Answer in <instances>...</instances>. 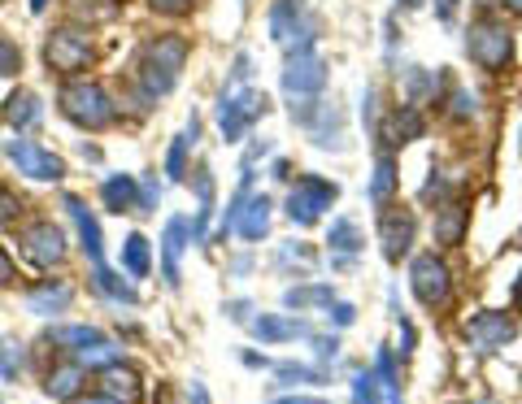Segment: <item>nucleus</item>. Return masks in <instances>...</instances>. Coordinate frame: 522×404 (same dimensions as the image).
Masks as SVG:
<instances>
[{
  "label": "nucleus",
  "mask_w": 522,
  "mask_h": 404,
  "mask_svg": "<svg viewBox=\"0 0 522 404\" xmlns=\"http://www.w3.org/2000/svg\"><path fill=\"white\" fill-rule=\"evenodd\" d=\"M18 244L35 265H61L66 261V231L53 222H31Z\"/></svg>",
  "instance_id": "obj_13"
},
{
  "label": "nucleus",
  "mask_w": 522,
  "mask_h": 404,
  "mask_svg": "<svg viewBox=\"0 0 522 404\" xmlns=\"http://www.w3.org/2000/svg\"><path fill=\"white\" fill-rule=\"evenodd\" d=\"M183 66H188V40L183 35H157L153 44H144L140 66H135V79H140V92L148 100L170 96L174 83H179Z\"/></svg>",
  "instance_id": "obj_1"
},
{
  "label": "nucleus",
  "mask_w": 522,
  "mask_h": 404,
  "mask_svg": "<svg viewBox=\"0 0 522 404\" xmlns=\"http://www.w3.org/2000/svg\"><path fill=\"white\" fill-rule=\"evenodd\" d=\"M101 331L96 326H57L53 331V344L57 348H70V352H79V348H92V344H101Z\"/></svg>",
  "instance_id": "obj_31"
},
{
  "label": "nucleus",
  "mask_w": 522,
  "mask_h": 404,
  "mask_svg": "<svg viewBox=\"0 0 522 404\" xmlns=\"http://www.w3.org/2000/svg\"><path fill=\"white\" fill-rule=\"evenodd\" d=\"M283 96L288 100H314L327 87V61H322L318 48H296L288 53V66H283Z\"/></svg>",
  "instance_id": "obj_4"
},
{
  "label": "nucleus",
  "mask_w": 522,
  "mask_h": 404,
  "mask_svg": "<svg viewBox=\"0 0 522 404\" xmlns=\"http://www.w3.org/2000/svg\"><path fill=\"white\" fill-rule=\"evenodd\" d=\"M514 300H518V309H522V279H518V292H514Z\"/></svg>",
  "instance_id": "obj_54"
},
{
  "label": "nucleus",
  "mask_w": 522,
  "mask_h": 404,
  "mask_svg": "<svg viewBox=\"0 0 522 404\" xmlns=\"http://www.w3.org/2000/svg\"><path fill=\"white\" fill-rule=\"evenodd\" d=\"M231 318L235 322H248V305H244V300H240V305H231Z\"/></svg>",
  "instance_id": "obj_50"
},
{
  "label": "nucleus",
  "mask_w": 522,
  "mask_h": 404,
  "mask_svg": "<svg viewBox=\"0 0 522 404\" xmlns=\"http://www.w3.org/2000/svg\"><path fill=\"white\" fill-rule=\"evenodd\" d=\"M422 131H427V122H422V113L414 105H396L388 118L379 122V144L383 148H405V144H414L422 140Z\"/></svg>",
  "instance_id": "obj_14"
},
{
  "label": "nucleus",
  "mask_w": 522,
  "mask_h": 404,
  "mask_svg": "<svg viewBox=\"0 0 522 404\" xmlns=\"http://www.w3.org/2000/svg\"><path fill=\"white\" fill-rule=\"evenodd\" d=\"M314 31H318V22L305 9V0H275L270 5V35H275L279 48H288V53L314 48Z\"/></svg>",
  "instance_id": "obj_5"
},
{
  "label": "nucleus",
  "mask_w": 522,
  "mask_h": 404,
  "mask_svg": "<svg viewBox=\"0 0 522 404\" xmlns=\"http://www.w3.org/2000/svg\"><path fill=\"white\" fill-rule=\"evenodd\" d=\"M327 244H331V252H344V257H353V252L362 248V231H357V226L348 222V218H340V222H331Z\"/></svg>",
  "instance_id": "obj_33"
},
{
  "label": "nucleus",
  "mask_w": 522,
  "mask_h": 404,
  "mask_svg": "<svg viewBox=\"0 0 522 404\" xmlns=\"http://www.w3.org/2000/svg\"><path fill=\"white\" fill-rule=\"evenodd\" d=\"M196 135H201V122H188V131L183 135H174V144H170V153H166V174L170 179H183L188 174V148L196 144Z\"/></svg>",
  "instance_id": "obj_27"
},
{
  "label": "nucleus",
  "mask_w": 522,
  "mask_h": 404,
  "mask_svg": "<svg viewBox=\"0 0 522 404\" xmlns=\"http://www.w3.org/2000/svg\"><path fill=\"white\" fill-rule=\"evenodd\" d=\"M392 192H396V161H392V153H383V157L375 161V174H370L366 196L375 200V205H388Z\"/></svg>",
  "instance_id": "obj_28"
},
{
  "label": "nucleus",
  "mask_w": 522,
  "mask_h": 404,
  "mask_svg": "<svg viewBox=\"0 0 522 404\" xmlns=\"http://www.w3.org/2000/svg\"><path fill=\"white\" fill-rule=\"evenodd\" d=\"M66 404H114L105 396V391H96V396H74V400H66Z\"/></svg>",
  "instance_id": "obj_48"
},
{
  "label": "nucleus",
  "mask_w": 522,
  "mask_h": 404,
  "mask_svg": "<svg viewBox=\"0 0 522 404\" xmlns=\"http://www.w3.org/2000/svg\"><path fill=\"white\" fill-rule=\"evenodd\" d=\"M92 283H96V292L109 296L114 305H135V300H140V296H135V287H131L127 279H122V274L109 270L105 261H96V265H92Z\"/></svg>",
  "instance_id": "obj_24"
},
{
  "label": "nucleus",
  "mask_w": 522,
  "mask_h": 404,
  "mask_svg": "<svg viewBox=\"0 0 522 404\" xmlns=\"http://www.w3.org/2000/svg\"><path fill=\"white\" fill-rule=\"evenodd\" d=\"M92 57H96L92 35L79 27H61L48 35V44H44V61H48V70H57V74H79L92 66Z\"/></svg>",
  "instance_id": "obj_9"
},
{
  "label": "nucleus",
  "mask_w": 522,
  "mask_h": 404,
  "mask_svg": "<svg viewBox=\"0 0 522 404\" xmlns=\"http://www.w3.org/2000/svg\"><path fill=\"white\" fill-rule=\"evenodd\" d=\"M118 357H122V348L109 344V339H101V344H92V348H79V365H83V370H105V365H114Z\"/></svg>",
  "instance_id": "obj_34"
},
{
  "label": "nucleus",
  "mask_w": 522,
  "mask_h": 404,
  "mask_svg": "<svg viewBox=\"0 0 522 404\" xmlns=\"http://www.w3.org/2000/svg\"><path fill=\"white\" fill-rule=\"evenodd\" d=\"M40 96H35V92H14V96H9L5 100V122L9 126H14V131H27V126H35V122H40Z\"/></svg>",
  "instance_id": "obj_25"
},
{
  "label": "nucleus",
  "mask_w": 522,
  "mask_h": 404,
  "mask_svg": "<svg viewBox=\"0 0 522 404\" xmlns=\"http://www.w3.org/2000/svg\"><path fill=\"white\" fill-rule=\"evenodd\" d=\"M48 9V0H31V14H44Z\"/></svg>",
  "instance_id": "obj_52"
},
{
  "label": "nucleus",
  "mask_w": 522,
  "mask_h": 404,
  "mask_svg": "<svg viewBox=\"0 0 522 404\" xmlns=\"http://www.w3.org/2000/svg\"><path fill=\"white\" fill-rule=\"evenodd\" d=\"M196 196H201V209H196V222H192V239H205L209 213H214V179H209V170L196 174Z\"/></svg>",
  "instance_id": "obj_32"
},
{
  "label": "nucleus",
  "mask_w": 522,
  "mask_h": 404,
  "mask_svg": "<svg viewBox=\"0 0 522 404\" xmlns=\"http://www.w3.org/2000/svg\"><path fill=\"white\" fill-rule=\"evenodd\" d=\"M353 404H383V387H379L375 370H362L353 378Z\"/></svg>",
  "instance_id": "obj_35"
},
{
  "label": "nucleus",
  "mask_w": 522,
  "mask_h": 404,
  "mask_svg": "<svg viewBox=\"0 0 522 404\" xmlns=\"http://www.w3.org/2000/svg\"><path fill=\"white\" fill-rule=\"evenodd\" d=\"M270 209H275V205H270V196H253V192H248L240 218H235V231H240L248 244H257V239L270 231Z\"/></svg>",
  "instance_id": "obj_20"
},
{
  "label": "nucleus",
  "mask_w": 522,
  "mask_h": 404,
  "mask_svg": "<svg viewBox=\"0 0 522 404\" xmlns=\"http://www.w3.org/2000/svg\"><path fill=\"white\" fill-rule=\"evenodd\" d=\"M475 404H496V400H475Z\"/></svg>",
  "instance_id": "obj_55"
},
{
  "label": "nucleus",
  "mask_w": 522,
  "mask_h": 404,
  "mask_svg": "<svg viewBox=\"0 0 522 404\" xmlns=\"http://www.w3.org/2000/svg\"><path fill=\"white\" fill-rule=\"evenodd\" d=\"M157 196H161V192H157V183H153V179H144V183H140V205H135V213H153Z\"/></svg>",
  "instance_id": "obj_41"
},
{
  "label": "nucleus",
  "mask_w": 522,
  "mask_h": 404,
  "mask_svg": "<svg viewBox=\"0 0 522 404\" xmlns=\"http://www.w3.org/2000/svg\"><path fill=\"white\" fill-rule=\"evenodd\" d=\"M61 205H66V213L74 218V226H79V239H83V252H87V261H105V239H101V222L92 218V213H87V205L79 196H66L61 200Z\"/></svg>",
  "instance_id": "obj_18"
},
{
  "label": "nucleus",
  "mask_w": 522,
  "mask_h": 404,
  "mask_svg": "<svg viewBox=\"0 0 522 404\" xmlns=\"http://www.w3.org/2000/svg\"><path fill=\"white\" fill-rule=\"evenodd\" d=\"M101 391L114 404H140L144 400L140 374H135L131 365H122V361H114V365H105V370H101Z\"/></svg>",
  "instance_id": "obj_16"
},
{
  "label": "nucleus",
  "mask_w": 522,
  "mask_h": 404,
  "mask_svg": "<svg viewBox=\"0 0 522 404\" xmlns=\"http://www.w3.org/2000/svg\"><path fill=\"white\" fill-rule=\"evenodd\" d=\"M101 200H105V209H114V213H135V205H140V183H135L131 174H109L101 187Z\"/></svg>",
  "instance_id": "obj_22"
},
{
  "label": "nucleus",
  "mask_w": 522,
  "mask_h": 404,
  "mask_svg": "<svg viewBox=\"0 0 522 404\" xmlns=\"http://www.w3.org/2000/svg\"><path fill=\"white\" fill-rule=\"evenodd\" d=\"M192 244V222L188 218H170L166 235H161V274H166L170 287H179V257L183 248Z\"/></svg>",
  "instance_id": "obj_15"
},
{
  "label": "nucleus",
  "mask_w": 522,
  "mask_h": 404,
  "mask_svg": "<svg viewBox=\"0 0 522 404\" xmlns=\"http://www.w3.org/2000/svg\"><path fill=\"white\" fill-rule=\"evenodd\" d=\"M331 300H335L331 283H309V287H288L283 292V305L288 309H327Z\"/></svg>",
  "instance_id": "obj_26"
},
{
  "label": "nucleus",
  "mask_w": 522,
  "mask_h": 404,
  "mask_svg": "<svg viewBox=\"0 0 522 404\" xmlns=\"http://www.w3.org/2000/svg\"><path fill=\"white\" fill-rule=\"evenodd\" d=\"M457 5H462V0H435V18H440L444 27H449V22L457 18Z\"/></svg>",
  "instance_id": "obj_44"
},
{
  "label": "nucleus",
  "mask_w": 522,
  "mask_h": 404,
  "mask_svg": "<svg viewBox=\"0 0 522 404\" xmlns=\"http://www.w3.org/2000/svg\"><path fill=\"white\" fill-rule=\"evenodd\" d=\"M83 365L79 361H66V365H53V370H48V383H44V391L53 400H74L79 396V387H83Z\"/></svg>",
  "instance_id": "obj_23"
},
{
  "label": "nucleus",
  "mask_w": 522,
  "mask_h": 404,
  "mask_svg": "<svg viewBox=\"0 0 522 404\" xmlns=\"http://www.w3.org/2000/svg\"><path fill=\"white\" fill-rule=\"evenodd\" d=\"M0 5H5V0H0Z\"/></svg>",
  "instance_id": "obj_56"
},
{
  "label": "nucleus",
  "mask_w": 522,
  "mask_h": 404,
  "mask_svg": "<svg viewBox=\"0 0 522 404\" xmlns=\"http://www.w3.org/2000/svg\"><path fill=\"white\" fill-rule=\"evenodd\" d=\"M466 53L479 70H492V74L505 70L514 61V31L501 27V22H479L466 35Z\"/></svg>",
  "instance_id": "obj_6"
},
{
  "label": "nucleus",
  "mask_w": 522,
  "mask_h": 404,
  "mask_svg": "<svg viewBox=\"0 0 522 404\" xmlns=\"http://www.w3.org/2000/svg\"><path fill=\"white\" fill-rule=\"evenodd\" d=\"M18 213H22V200L9 192V187H0V222H14Z\"/></svg>",
  "instance_id": "obj_39"
},
{
  "label": "nucleus",
  "mask_w": 522,
  "mask_h": 404,
  "mask_svg": "<svg viewBox=\"0 0 522 404\" xmlns=\"http://www.w3.org/2000/svg\"><path fill=\"white\" fill-rule=\"evenodd\" d=\"M409 287H414L418 305L427 309H444L453 296V274L449 265H444V257H435V252H422V257H414V265H409Z\"/></svg>",
  "instance_id": "obj_8"
},
{
  "label": "nucleus",
  "mask_w": 522,
  "mask_h": 404,
  "mask_svg": "<svg viewBox=\"0 0 522 404\" xmlns=\"http://www.w3.org/2000/svg\"><path fill=\"white\" fill-rule=\"evenodd\" d=\"M279 378L283 383H318V370H309V365H279Z\"/></svg>",
  "instance_id": "obj_38"
},
{
  "label": "nucleus",
  "mask_w": 522,
  "mask_h": 404,
  "mask_svg": "<svg viewBox=\"0 0 522 404\" xmlns=\"http://www.w3.org/2000/svg\"><path fill=\"white\" fill-rule=\"evenodd\" d=\"M314 344H318V357H322V361H335V357H340V339H314Z\"/></svg>",
  "instance_id": "obj_45"
},
{
  "label": "nucleus",
  "mask_w": 522,
  "mask_h": 404,
  "mask_svg": "<svg viewBox=\"0 0 522 404\" xmlns=\"http://www.w3.org/2000/svg\"><path fill=\"white\" fill-rule=\"evenodd\" d=\"M514 318L509 313H496V309H488V313H475V318L466 322V344L475 348V352H496V348H505L509 339H514Z\"/></svg>",
  "instance_id": "obj_12"
},
{
  "label": "nucleus",
  "mask_w": 522,
  "mask_h": 404,
  "mask_svg": "<svg viewBox=\"0 0 522 404\" xmlns=\"http://www.w3.org/2000/svg\"><path fill=\"white\" fill-rule=\"evenodd\" d=\"M122 265H127L131 279H144L153 257H148V239L144 235H127V244H122Z\"/></svg>",
  "instance_id": "obj_30"
},
{
  "label": "nucleus",
  "mask_w": 522,
  "mask_h": 404,
  "mask_svg": "<svg viewBox=\"0 0 522 404\" xmlns=\"http://www.w3.org/2000/svg\"><path fill=\"white\" fill-rule=\"evenodd\" d=\"M248 331H253L261 344H283V339L309 335V326L301 318H288V313H261V318H248Z\"/></svg>",
  "instance_id": "obj_17"
},
{
  "label": "nucleus",
  "mask_w": 522,
  "mask_h": 404,
  "mask_svg": "<svg viewBox=\"0 0 522 404\" xmlns=\"http://www.w3.org/2000/svg\"><path fill=\"white\" fill-rule=\"evenodd\" d=\"M275 404H327V400H314V396H283Z\"/></svg>",
  "instance_id": "obj_49"
},
{
  "label": "nucleus",
  "mask_w": 522,
  "mask_h": 404,
  "mask_svg": "<svg viewBox=\"0 0 522 404\" xmlns=\"http://www.w3.org/2000/svg\"><path fill=\"white\" fill-rule=\"evenodd\" d=\"M375 378H379V387H383V396H388V404H405L401 378H396V361H392V348H379L375 352Z\"/></svg>",
  "instance_id": "obj_29"
},
{
  "label": "nucleus",
  "mask_w": 522,
  "mask_h": 404,
  "mask_svg": "<svg viewBox=\"0 0 522 404\" xmlns=\"http://www.w3.org/2000/svg\"><path fill=\"white\" fill-rule=\"evenodd\" d=\"M192 5H196V0H148V9H153V14H166V18L188 14Z\"/></svg>",
  "instance_id": "obj_37"
},
{
  "label": "nucleus",
  "mask_w": 522,
  "mask_h": 404,
  "mask_svg": "<svg viewBox=\"0 0 522 404\" xmlns=\"http://www.w3.org/2000/svg\"><path fill=\"white\" fill-rule=\"evenodd\" d=\"M70 300H74V292L66 283H40V287H31L27 292V309L35 313V318H53V313H66L70 309Z\"/></svg>",
  "instance_id": "obj_19"
},
{
  "label": "nucleus",
  "mask_w": 522,
  "mask_h": 404,
  "mask_svg": "<svg viewBox=\"0 0 522 404\" xmlns=\"http://www.w3.org/2000/svg\"><path fill=\"white\" fill-rule=\"evenodd\" d=\"M422 0H396V9H418Z\"/></svg>",
  "instance_id": "obj_53"
},
{
  "label": "nucleus",
  "mask_w": 522,
  "mask_h": 404,
  "mask_svg": "<svg viewBox=\"0 0 522 404\" xmlns=\"http://www.w3.org/2000/svg\"><path fill=\"white\" fill-rule=\"evenodd\" d=\"M266 109H270L266 92H257V87H244V83H240V87H227V92H222V105H218L222 140L240 144L244 135H248V126H253Z\"/></svg>",
  "instance_id": "obj_3"
},
{
  "label": "nucleus",
  "mask_w": 522,
  "mask_h": 404,
  "mask_svg": "<svg viewBox=\"0 0 522 404\" xmlns=\"http://www.w3.org/2000/svg\"><path fill=\"white\" fill-rule=\"evenodd\" d=\"M57 105L61 113L74 122V126H83V131H105L109 122H114V100H109V92L101 83H92V79H74L61 87V96H57Z\"/></svg>",
  "instance_id": "obj_2"
},
{
  "label": "nucleus",
  "mask_w": 522,
  "mask_h": 404,
  "mask_svg": "<svg viewBox=\"0 0 522 404\" xmlns=\"http://www.w3.org/2000/svg\"><path fill=\"white\" fill-rule=\"evenodd\" d=\"M453 113H457V118L475 113V92H453Z\"/></svg>",
  "instance_id": "obj_43"
},
{
  "label": "nucleus",
  "mask_w": 522,
  "mask_h": 404,
  "mask_svg": "<svg viewBox=\"0 0 522 404\" xmlns=\"http://www.w3.org/2000/svg\"><path fill=\"white\" fill-rule=\"evenodd\" d=\"M18 70H22V48L0 35V79H9V74H18Z\"/></svg>",
  "instance_id": "obj_36"
},
{
  "label": "nucleus",
  "mask_w": 522,
  "mask_h": 404,
  "mask_svg": "<svg viewBox=\"0 0 522 404\" xmlns=\"http://www.w3.org/2000/svg\"><path fill=\"white\" fill-rule=\"evenodd\" d=\"M0 370H5V378H14L22 370V357H18L14 348H0Z\"/></svg>",
  "instance_id": "obj_42"
},
{
  "label": "nucleus",
  "mask_w": 522,
  "mask_h": 404,
  "mask_svg": "<svg viewBox=\"0 0 522 404\" xmlns=\"http://www.w3.org/2000/svg\"><path fill=\"white\" fill-rule=\"evenodd\" d=\"M5 157L18 166V174H27L35 183H57L61 174H66V161L57 153H48V148L31 144V140H9L5 144Z\"/></svg>",
  "instance_id": "obj_10"
},
{
  "label": "nucleus",
  "mask_w": 522,
  "mask_h": 404,
  "mask_svg": "<svg viewBox=\"0 0 522 404\" xmlns=\"http://www.w3.org/2000/svg\"><path fill=\"white\" fill-rule=\"evenodd\" d=\"M335 200H340V187H335L331 179H322V174H305V179H296V187L288 192V218L296 226H314Z\"/></svg>",
  "instance_id": "obj_7"
},
{
  "label": "nucleus",
  "mask_w": 522,
  "mask_h": 404,
  "mask_svg": "<svg viewBox=\"0 0 522 404\" xmlns=\"http://www.w3.org/2000/svg\"><path fill=\"white\" fill-rule=\"evenodd\" d=\"M414 235H418V218L409 209H401V205L388 209L379 218V248H383V257H388L392 265L414 248Z\"/></svg>",
  "instance_id": "obj_11"
},
{
  "label": "nucleus",
  "mask_w": 522,
  "mask_h": 404,
  "mask_svg": "<svg viewBox=\"0 0 522 404\" xmlns=\"http://www.w3.org/2000/svg\"><path fill=\"white\" fill-rule=\"evenodd\" d=\"M188 400H192V404H209V391H205V383H196V378H192V387H188Z\"/></svg>",
  "instance_id": "obj_47"
},
{
  "label": "nucleus",
  "mask_w": 522,
  "mask_h": 404,
  "mask_svg": "<svg viewBox=\"0 0 522 404\" xmlns=\"http://www.w3.org/2000/svg\"><path fill=\"white\" fill-rule=\"evenodd\" d=\"M14 261H9V252L5 248H0V287H9V283H14Z\"/></svg>",
  "instance_id": "obj_46"
},
{
  "label": "nucleus",
  "mask_w": 522,
  "mask_h": 404,
  "mask_svg": "<svg viewBox=\"0 0 522 404\" xmlns=\"http://www.w3.org/2000/svg\"><path fill=\"white\" fill-rule=\"evenodd\" d=\"M327 318H331L335 326H353L357 309H353V305H344V300H331V305H327Z\"/></svg>",
  "instance_id": "obj_40"
},
{
  "label": "nucleus",
  "mask_w": 522,
  "mask_h": 404,
  "mask_svg": "<svg viewBox=\"0 0 522 404\" xmlns=\"http://www.w3.org/2000/svg\"><path fill=\"white\" fill-rule=\"evenodd\" d=\"M466 218H470V209L462 205V200H444V205L435 209V239H440V244H462Z\"/></svg>",
  "instance_id": "obj_21"
},
{
  "label": "nucleus",
  "mask_w": 522,
  "mask_h": 404,
  "mask_svg": "<svg viewBox=\"0 0 522 404\" xmlns=\"http://www.w3.org/2000/svg\"><path fill=\"white\" fill-rule=\"evenodd\" d=\"M501 5L509 9V14H522V0H501Z\"/></svg>",
  "instance_id": "obj_51"
}]
</instances>
